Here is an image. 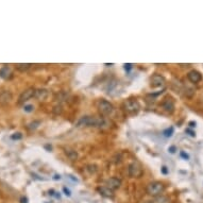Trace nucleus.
Returning a JSON list of instances; mask_svg holds the SVG:
<instances>
[{"label": "nucleus", "instance_id": "nucleus-1", "mask_svg": "<svg viewBox=\"0 0 203 203\" xmlns=\"http://www.w3.org/2000/svg\"><path fill=\"white\" fill-rule=\"evenodd\" d=\"M106 126V120L103 118H97L93 116H84L77 122L78 128L82 126H96V128H101Z\"/></svg>", "mask_w": 203, "mask_h": 203}, {"label": "nucleus", "instance_id": "nucleus-2", "mask_svg": "<svg viewBox=\"0 0 203 203\" xmlns=\"http://www.w3.org/2000/svg\"><path fill=\"white\" fill-rule=\"evenodd\" d=\"M123 109L129 115H136L140 111V104L136 99H129L123 103Z\"/></svg>", "mask_w": 203, "mask_h": 203}, {"label": "nucleus", "instance_id": "nucleus-3", "mask_svg": "<svg viewBox=\"0 0 203 203\" xmlns=\"http://www.w3.org/2000/svg\"><path fill=\"white\" fill-rule=\"evenodd\" d=\"M164 189H165L164 184L161 182H157V181L151 182L147 187L148 193H149L150 196H152V197H157V196H160L164 192Z\"/></svg>", "mask_w": 203, "mask_h": 203}, {"label": "nucleus", "instance_id": "nucleus-4", "mask_svg": "<svg viewBox=\"0 0 203 203\" xmlns=\"http://www.w3.org/2000/svg\"><path fill=\"white\" fill-rule=\"evenodd\" d=\"M98 110H99V112L103 116H110L112 113H113L114 106L111 102L102 99V100H100L99 103H98Z\"/></svg>", "mask_w": 203, "mask_h": 203}, {"label": "nucleus", "instance_id": "nucleus-5", "mask_svg": "<svg viewBox=\"0 0 203 203\" xmlns=\"http://www.w3.org/2000/svg\"><path fill=\"white\" fill-rule=\"evenodd\" d=\"M128 172L131 178H139L143 174L142 165L138 163V162H133V163H131L129 165Z\"/></svg>", "mask_w": 203, "mask_h": 203}, {"label": "nucleus", "instance_id": "nucleus-6", "mask_svg": "<svg viewBox=\"0 0 203 203\" xmlns=\"http://www.w3.org/2000/svg\"><path fill=\"white\" fill-rule=\"evenodd\" d=\"M35 93H36V89L33 87H30V88H28V89H26L25 92L21 93L19 98H18V104L25 103L28 100H30L31 98L35 97Z\"/></svg>", "mask_w": 203, "mask_h": 203}, {"label": "nucleus", "instance_id": "nucleus-7", "mask_svg": "<svg viewBox=\"0 0 203 203\" xmlns=\"http://www.w3.org/2000/svg\"><path fill=\"white\" fill-rule=\"evenodd\" d=\"M162 109L164 110L166 113L168 114H172L173 111H174V101L172 98L170 97H167L165 98V99L163 100V102H162Z\"/></svg>", "mask_w": 203, "mask_h": 203}, {"label": "nucleus", "instance_id": "nucleus-8", "mask_svg": "<svg viewBox=\"0 0 203 203\" xmlns=\"http://www.w3.org/2000/svg\"><path fill=\"white\" fill-rule=\"evenodd\" d=\"M150 81H151V85L153 87H163L166 84V80L161 75H153Z\"/></svg>", "mask_w": 203, "mask_h": 203}, {"label": "nucleus", "instance_id": "nucleus-9", "mask_svg": "<svg viewBox=\"0 0 203 203\" xmlns=\"http://www.w3.org/2000/svg\"><path fill=\"white\" fill-rule=\"evenodd\" d=\"M121 180L118 178H110L106 181V186L111 190H116L120 187Z\"/></svg>", "mask_w": 203, "mask_h": 203}, {"label": "nucleus", "instance_id": "nucleus-10", "mask_svg": "<svg viewBox=\"0 0 203 203\" xmlns=\"http://www.w3.org/2000/svg\"><path fill=\"white\" fill-rule=\"evenodd\" d=\"M187 79L192 83H195L196 84V83H199L200 81H202V75L198 70H192L188 72Z\"/></svg>", "mask_w": 203, "mask_h": 203}, {"label": "nucleus", "instance_id": "nucleus-11", "mask_svg": "<svg viewBox=\"0 0 203 203\" xmlns=\"http://www.w3.org/2000/svg\"><path fill=\"white\" fill-rule=\"evenodd\" d=\"M12 100V94L9 90H3L0 93V103L1 104H6Z\"/></svg>", "mask_w": 203, "mask_h": 203}, {"label": "nucleus", "instance_id": "nucleus-12", "mask_svg": "<svg viewBox=\"0 0 203 203\" xmlns=\"http://www.w3.org/2000/svg\"><path fill=\"white\" fill-rule=\"evenodd\" d=\"M12 77V71H11V68L9 66L4 65L0 68V78L2 79H10Z\"/></svg>", "mask_w": 203, "mask_h": 203}, {"label": "nucleus", "instance_id": "nucleus-13", "mask_svg": "<svg viewBox=\"0 0 203 203\" xmlns=\"http://www.w3.org/2000/svg\"><path fill=\"white\" fill-rule=\"evenodd\" d=\"M49 96V90L45 89V88H39L36 89L35 93V98H37L39 100H46Z\"/></svg>", "mask_w": 203, "mask_h": 203}, {"label": "nucleus", "instance_id": "nucleus-14", "mask_svg": "<svg viewBox=\"0 0 203 203\" xmlns=\"http://www.w3.org/2000/svg\"><path fill=\"white\" fill-rule=\"evenodd\" d=\"M99 192L102 196H104V197H107V198L113 197V190H111L110 188H107L106 186H102V187H100Z\"/></svg>", "mask_w": 203, "mask_h": 203}, {"label": "nucleus", "instance_id": "nucleus-15", "mask_svg": "<svg viewBox=\"0 0 203 203\" xmlns=\"http://www.w3.org/2000/svg\"><path fill=\"white\" fill-rule=\"evenodd\" d=\"M66 155L71 160V161H76L78 159V153L75 151V150H71V149H66Z\"/></svg>", "mask_w": 203, "mask_h": 203}, {"label": "nucleus", "instance_id": "nucleus-16", "mask_svg": "<svg viewBox=\"0 0 203 203\" xmlns=\"http://www.w3.org/2000/svg\"><path fill=\"white\" fill-rule=\"evenodd\" d=\"M31 67V64L26 63V64H16V68L19 71H26Z\"/></svg>", "mask_w": 203, "mask_h": 203}, {"label": "nucleus", "instance_id": "nucleus-17", "mask_svg": "<svg viewBox=\"0 0 203 203\" xmlns=\"http://www.w3.org/2000/svg\"><path fill=\"white\" fill-rule=\"evenodd\" d=\"M173 132H174V129H173V126H170V128L166 129V130L164 131V132H163V134H164L165 137H170V136H172Z\"/></svg>", "mask_w": 203, "mask_h": 203}, {"label": "nucleus", "instance_id": "nucleus-18", "mask_svg": "<svg viewBox=\"0 0 203 203\" xmlns=\"http://www.w3.org/2000/svg\"><path fill=\"white\" fill-rule=\"evenodd\" d=\"M39 125H40V121H33V122L29 123L28 128H29V129H36Z\"/></svg>", "mask_w": 203, "mask_h": 203}, {"label": "nucleus", "instance_id": "nucleus-19", "mask_svg": "<svg viewBox=\"0 0 203 203\" xmlns=\"http://www.w3.org/2000/svg\"><path fill=\"white\" fill-rule=\"evenodd\" d=\"M23 137V134H21V133H19V132H17V133H14L13 135L11 136V138L12 139H14V140H17V139H20V138Z\"/></svg>", "mask_w": 203, "mask_h": 203}, {"label": "nucleus", "instance_id": "nucleus-20", "mask_svg": "<svg viewBox=\"0 0 203 203\" xmlns=\"http://www.w3.org/2000/svg\"><path fill=\"white\" fill-rule=\"evenodd\" d=\"M23 110H25L26 112H28V113H31V112H33V110H34V106H31V104H28V106H25Z\"/></svg>", "mask_w": 203, "mask_h": 203}, {"label": "nucleus", "instance_id": "nucleus-21", "mask_svg": "<svg viewBox=\"0 0 203 203\" xmlns=\"http://www.w3.org/2000/svg\"><path fill=\"white\" fill-rule=\"evenodd\" d=\"M180 155H181V157H183V159H185V160H189V155H188L187 153H185V152L181 151Z\"/></svg>", "mask_w": 203, "mask_h": 203}, {"label": "nucleus", "instance_id": "nucleus-22", "mask_svg": "<svg viewBox=\"0 0 203 203\" xmlns=\"http://www.w3.org/2000/svg\"><path fill=\"white\" fill-rule=\"evenodd\" d=\"M131 68H132V64H130V63L125 64V69H126V71H130Z\"/></svg>", "mask_w": 203, "mask_h": 203}, {"label": "nucleus", "instance_id": "nucleus-23", "mask_svg": "<svg viewBox=\"0 0 203 203\" xmlns=\"http://www.w3.org/2000/svg\"><path fill=\"white\" fill-rule=\"evenodd\" d=\"M162 172H163L164 174H167V173H168V169H167L166 166H163V167H162Z\"/></svg>", "mask_w": 203, "mask_h": 203}, {"label": "nucleus", "instance_id": "nucleus-24", "mask_svg": "<svg viewBox=\"0 0 203 203\" xmlns=\"http://www.w3.org/2000/svg\"><path fill=\"white\" fill-rule=\"evenodd\" d=\"M168 151L170 152V153H174V152H176V147H174V146H171L168 149Z\"/></svg>", "mask_w": 203, "mask_h": 203}, {"label": "nucleus", "instance_id": "nucleus-25", "mask_svg": "<svg viewBox=\"0 0 203 203\" xmlns=\"http://www.w3.org/2000/svg\"><path fill=\"white\" fill-rule=\"evenodd\" d=\"M186 132L189 133V135H190V136H193V137H195V136H196V133H195V132H193V131H190L189 129H187V130H186Z\"/></svg>", "mask_w": 203, "mask_h": 203}, {"label": "nucleus", "instance_id": "nucleus-26", "mask_svg": "<svg viewBox=\"0 0 203 203\" xmlns=\"http://www.w3.org/2000/svg\"><path fill=\"white\" fill-rule=\"evenodd\" d=\"M64 193H65L66 196H70V192H69V189H67L66 187H64Z\"/></svg>", "mask_w": 203, "mask_h": 203}, {"label": "nucleus", "instance_id": "nucleus-27", "mask_svg": "<svg viewBox=\"0 0 203 203\" xmlns=\"http://www.w3.org/2000/svg\"><path fill=\"white\" fill-rule=\"evenodd\" d=\"M188 125H189L190 128H195V126H196V125H197V123H196L195 121H190V122L188 123Z\"/></svg>", "mask_w": 203, "mask_h": 203}, {"label": "nucleus", "instance_id": "nucleus-28", "mask_svg": "<svg viewBox=\"0 0 203 203\" xmlns=\"http://www.w3.org/2000/svg\"><path fill=\"white\" fill-rule=\"evenodd\" d=\"M60 179H61V176H58V174H56V176H54V180H60Z\"/></svg>", "mask_w": 203, "mask_h": 203}, {"label": "nucleus", "instance_id": "nucleus-29", "mask_svg": "<svg viewBox=\"0 0 203 203\" xmlns=\"http://www.w3.org/2000/svg\"><path fill=\"white\" fill-rule=\"evenodd\" d=\"M21 203H27V199H26V198H21Z\"/></svg>", "mask_w": 203, "mask_h": 203}, {"label": "nucleus", "instance_id": "nucleus-30", "mask_svg": "<svg viewBox=\"0 0 203 203\" xmlns=\"http://www.w3.org/2000/svg\"><path fill=\"white\" fill-rule=\"evenodd\" d=\"M146 203H153V201H148V202H146Z\"/></svg>", "mask_w": 203, "mask_h": 203}]
</instances>
